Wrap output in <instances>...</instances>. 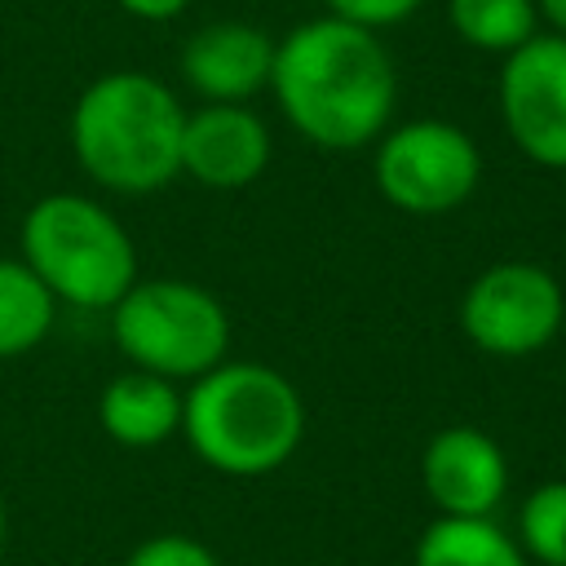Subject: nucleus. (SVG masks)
<instances>
[{
	"label": "nucleus",
	"instance_id": "obj_18",
	"mask_svg": "<svg viewBox=\"0 0 566 566\" xmlns=\"http://www.w3.org/2000/svg\"><path fill=\"white\" fill-rule=\"evenodd\" d=\"M424 0H327L332 18H345L354 27H367V31H380V27H394L402 18H411Z\"/></svg>",
	"mask_w": 566,
	"mask_h": 566
},
{
	"label": "nucleus",
	"instance_id": "obj_9",
	"mask_svg": "<svg viewBox=\"0 0 566 566\" xmlns=\"http://www.w3.org/2000/svg\"><path fill=\"white\" fill-rule=\"evenodd\" d=\"M420 486L438 517H495L509 495V455L478 424H447L420 451Z\"/></svg>",
	"mask_w": 566,
	"mask_h": 566
},
{
	"label": "nucleus",
	"instance_id": "obj_2",
	"mask_svg": "<svg viewBox=\"0 0 566 566\" xmlns=\"http://www.w3.org/2000/svg\"><path fill=\"white\" fill-rule=\"evenodd\" d=\"M181 438L212 473L265 478L305 438L301 389L265 363L226 358L181 394Z\"/></svg>",
	"mask_w": 566,
	"mask_h": 566
},
{
	"label": "nucleus",
	"instance_id": "obj_21",
	"mask_svg": "<svg viewBox=\"0 0 566 566\" xmlns=\"http://www.w3.org/2000/svg\"><path fill=\"white\" fill-rule=\"evenodd\" d=\"M4 544H9V509H4V495H0V557H4Z\"/></svg>",
	"mask_w": 566,
	"mask_h": 566
},
{
	"label": "nucleus",
	"instance_id": "obj_20",
	"mask_svg": "<svg viewBox=\"0 0 566 566\" xmlns=\"http://www.w3.org/2000/svg\"><path fill=\"white\" fill-rule=\"evenodd\" d=\"M535 13L548 18L553 35H566V0H535Z\"/></svg>",
	"mask_w": 566,
	"mask_h": 566
},
{
	"label": "nucleus",
	"instance_id": "obj_6",
	"mask_svg": "<svg viewBox=\"0 0 566 566\" xmlns=\"http://www.w3.org/2000/svg\"><path fill=\"white\" fill-rule=\"evenodd\" d=\"M376 190L407 217H442L482 181L478 142L447 119H411L376 137Z\"/></svg>",
	"mask_w": 566,
	"mask_h": 566
},
{
	"label": "nucleus",
	"instance_id": "obj_7",
	"mask_svg": "<svg viewBox=\"0 0 566 566\" xmlns=\"http://www.w3.org/2000/svg\"><path fill=\"white\" fill-rule=\"evenodd\" d=\"M566 292L535 261H500L469 279L460 296V332L491 358H531L557 340Z\"/></svg>",
	"mask_w": 566,
	"mask_h": 566
},
{
	"label": "nucleus",
	"instance_id": "obj_11",
	"mask_svg": "<svg viewBox=\"0 0 566 566\" xmlns=\"http://www.w3.org/2000/svg\"><path fill=\"white\" fill-rule=\"evenodd\" d=\"M270 71H274V40L248 22H212L195 31L181 49V75L208 102L243 106L270 84Z\"/></svg>",
	"mask_w": 566,
	"mask_h": 566
},
{
	"label": "nucleus",
	"instance_id": "obj_15",
	"mask_svg": "<svg viewBox=\"0 0 566 566\" xmlns=\"http://www.w3.org/2000/svg\"><path fill=\"white\" fill-rule=\"evenodd\" d=\"M451 27L460 31L464 44L491 49V53H513L535 35V0H447Z\"/></svg>",
	"mask_w": 566,
	"mask_h": 566
},
{
	"label": "nucleus",
	"instance_id": "obj_14",
	"mask_svg": "<svg viewBox=\"0 0 566 566\" xmlns=\"http://www.w3.org/2000/svg\"><path fill=\"white\" fill-rule=\"evenodd\" d=\"M53 292L22 256H0V363L31 354L53 327Z\"/></svg>",
	"mask_w": 566,
	"mask_h": 566
},
{
	"label": "nucleus",
	"instance_id": "obj_13",
	"mask_svg": "<svg viewBox=\"0 0 566 566\" xmlns=\"http://www.w3.org/2000/svg\"><path fill=\"white\" fill-rule=\"evenodd\" d=\"M416 566H531L495 517H433L416 539Z\"/></svg>",
	"mask_w": 566,
	"mask_h": 566
},
{
	"label": "nucleus",
	"instance_id": "obj_5",
	"mask_svg": "<svg viewBox=\"0 0 566 566\" xmlns=\"http://www.w3.org/2000/svg\"><path fill=\"white\" fill-rule=\"evenodd\" d=\"M111 336L128 367L164 380H199L230 358L226 305L190 279H137L111 305Z\"/></svg>",
	"mask_w": 566,
	"mask_h": 566
},
{
	"label": "nucleus",
	"instance_id": "obj_12",
	"mask_svg": "<svg viewBox=\"0 0 566 566\" xmlns=\"http://www.w3.org/2000/svg\"><path fill=\"white\" fill-rule=\"evenodd\" d=\"M97 424L111 442L146 451L181 433V389L155 371L128 367L111 376L97 394Z\"/></svg>",
	"mask_w": 566,
	"mask_h": 566
},
{
	"label": "nucleus",
	"instance_id": "obj_17",
	"mask_svg": "<svg viewBox=\"0 0 566 566\" xmlns=\"http://www.w3.org/2000/svg\"><path fill=\"white\" fill-rule=\"evenodd\" d=\"M124 566H221V562L203 539L181 535V531H159V535L142 539L124 557Z\"/></svg>",
	"mask_w": 566,
	"mask_h": 566
},
{
	"label": "nucleus",
	"instance_id": "obj_19",
	"mask_svg": "<svg viewBox=\"0 0 566 566\" xmlns=\"http://www.w3.org/2000/svg\"><path fill=\"white\" fill-rule=\"evenodd\" d=\"M119 9H128L133 18H146V22H164V18H177L190 0H115Z\"/></svg>",
	"mask_w": 566,
	"mask_h": 566
},
{
	"label": "nucleus",
	"instance_id": "obj_3",
	"mask_svg": "<svg viewBox=\"0 0 566 566\" xmlns=\"http://www.w3.org/2000/svg\"><path fill=\"white\" fill-rule=\"evenodd\" d=\"M186 106L146 71L93 80L71 111L75 164L106 190L150 195L181 172Z\"/></svg>",
	"mask_w": 566,
	"mask_h": 566
},
{
	"label": "nucleus",
	"instance_id": "obj_10",
	"mask_svg": "<svg viewBox=\"0 0 566 566\" xmlns=\"http://www.w3.org/2000/svg\"><path fill=\"white\" fill-rule=\"evenodd\" d=\"M270 164V128L256 111L208 102L186 111L181 133V172L208 190H243Z\"/></svg>",
	"mask_w": 566,
	"mask_h": 566
},
{
	"label": "nucleus",
	"instance_id": "obj_16",
	"mask_svg": "<svg viewBox=\"0 0 566 566\" xmlns=\"http://www.w3.org/2000/svg\"><path fill=\"white\" fill-rule=\"evenodd\" d=\"M513 535L535 566H566V478L539 482L522 495Z\"/></svg>",
	"mask_w": 566,
	"mask_h": 566
},
{
	"label": "nucleus",
	"instance_id": "obj_4",
	"mask_svg": "<svg viewBox=\"0 0 566 566\" xmlns=\"http://www.w3.org/2000/svg\"><path fill=\"white\" fill-rule=\"evenodd\" d=\"M22 261L75 310H106L137 283V248L124 221L88 195H44L22 217Z\"/></svg>",
	"mask_w": 566,
	"mask_h": 566
},
{
	"label": "nucleus",
	"instance_id": "obj_8",
	"mask_svg": "<svg viewBox=\"0 0 566 566\" xmlns=\"http://www.w3.org/2000/svg\"><path fill=\"white\" fill-rule=\"evenodd\" d=\"M500 119L539 168H566V35H531L500 66Z\"/></svg>",
	"mask_w": 566,
	"mask_h": 566
},
{
	"label": "nucleus",
	"instance_id": "obj_1",
	"mask_svg": "<svg viewBox=\"0 0 566 566\" xmlns=\"http://www.w3.org/2000/svg\"><path fill=\"white\" fill-rule=\"evenodd\" d=\"M270 88L305 142L323 150H358L385 133L398 75L376 31L345 18H314L274 44Z\"/></svg>",
	"mask_w": 566,
	"mask_h": 566
}]
</instances>
